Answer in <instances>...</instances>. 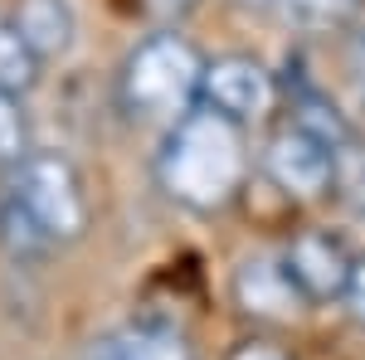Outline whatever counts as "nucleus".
<instances>
[{"label":"nucleus","mask_w":365,"mask_h":360,"mask_svg":"<svg viewBox=\"0 0 365 360\" xmlns=\"http://www.w3.org/2000/svg\"><path fill=\"white\" fill-rule=\"evenodd\" d=\"M10 200L44 229L49 244H73L88 229V195L68 156L58 151H29V161L10 180Z\"/></svg>","instance_id":"7ed1b4c3"},{"label":"nucleus","mask_w":365,"mask_h":360,"mask_svg":"<svg viewBox=\"0 0 365 360\" xmlns=\"http://www.w3.org/2000/svg\"><path fill=\"white\" fill-rule=\"evenodd\" d=\"M234 302H239V312H249L258 322H292L307 307V297L297 292V282H292L282 258L253 253L234 273Z\"/></svg>","instance_id":"0eeeda50"},{"label":"nucleus","mask_w":365,"mask_h":360,"mask_svg":"<svg viewBox=\"0 0 365 360\" xmlns=\"http://www.w3.org/2000/svg\"><path fill=\"white\" fill-rule=\"evenodd\" d=\"M195 5L200 0H141V10H146L151 20H185Z\"/></svg>","instance_id":"dca6fc26"},{"label":"nucleus","mask_w":365,"mask_h":360,"mask_svg":"<svg viewBox=\"0 0 365 360\" xmlns=\"http://www.w3.org/2000/svg\"><path fill=\"white\" fill-rule=\"evenodd\" d=\"M336 190L365 210V146L361 141H341L336 146Z\"/></svg>","instance_id":"4468645a"},{"label":"nucleus","mask_w":365,"mask_h":360,"mask_svg":"<svg viewBox=\"0 0 365 360\" xmlns=\"http://www.w3.org/2000/svg\"><path fill=\"white\" fill-rule=\"evenodd\" d=\"M282 263L297 282V292L307 302H331V297H346V282H351V268L356 258L346 253L336 234L327 229H302L287 249H282Z\"/></svg>","instance_id":"423d86ee"},{"label":"nucleus","mask_w":365,"mask_h":360,"mask_svg":"<svg viewBox=\"0 0 365 360\" xmlns=\"http://www.w3.org/2000/svg\"><path fill=\"white\" fill-rule=\"evenodd\" d=\"M346 307H351V317L365 326V258H356V268H351V282H346Z\"/></svg>","instance_id":"2eb2a0df"},{"label":"nucleus","mask_w":365,"mask_h":360,"mask_svg":"<svg viewBox=\"0 0 365 360\" xmlns=\"http://www.w3.org/2000/svg\"><path fill=\"white\" fill-rule=\"evenodd\" d=\"M200 83H205L200 49L185 34L161 29V34H146L137 49L122 58L117 103L137 122H170L175 127L185 112H195L190 103L200 98Z\"/></svg>","instance_id":"f03ea898"},{"label":"nucleus","mask_w":365,"mask_h":360,"mask_svg":"<svg viewBox=\"0 0 365 360\" xmlns=\"http://www.w3.org/2000/svg\"><path fill=\"white\" fill-rule=\"evenodd\" d=\"M88 360H195L190 341L166 322H132L88 346Z\"/></svg>","instance_id":"1a4fd4ad"},{"label":"nucleus","mask_w":365,"mask_h":360,"mask_svg":"<svg viewBox=\"0 0 365 360\" xmlns=\"http://www.w3.org/2000/svg\"><path fill=\"white\" fill-rule=\"evenodd\" d=\"M0 249L10 253V258H20V263H34V258H44V253L54 249V244L44 239V229L29 220L10 195H5V205H0Z\"/></svg>","instance_id":"9d476101"},{"label":"nucleus","mask_w":365,"mask_h":360,"mask_svg":"<svg viewBox=\"0 0 365 360\" xmlns=\"http://www.w3.org/2000/svg\"><path fill=\"white\" fill-rule=\"evenodd\" d=\"M39 78V54L15 34L10 20H0V93H29Z\"/></svg>","instance_id":"9b49d317"},{"label":"nucleus","mask_w":365,"mask_h":360,"mask_svg":"<svg viewBox=\"0 0 365 360\" xmlns=\"http://www.w3.org/2000/svg\"><path fill=\"white\" fill-rule=\"evenodd\" d=\"M244 175H249V141L244 127L229 122L210 108L185 112L161 141V156H156V180L161 190L195 210V215H215L225 210L234 195L244 190Z\"/></svg>","instance_id":"f257e3e1"},{"label":"nucleus","mask_w":365,"mask_h":360,"mask_svg":"<svg viewBox=\"0 0 365 360\" xmlns=\"http://www.w3.org/2000/svg\"><path fill=\"white\" fill-rule=\"evenodd\" d=\"M263 170L282 195L322 200L327 190H336V146L307 132V127H297V122H287L263 146Z\"/></svg>","instance_id":"20e7f679"},{"label":"nucleus","mask_w":365,"mask_h":360,"mask_svg":"<svg viewBox=\"0 0 365 360\" xmlns=\"http://www.w3.org/2000/svg\"><path fill=\"white\" fill-rule=\"evenodd\" d=\"M278 15L297 29H341L356 20L365 0H273Z\"/></svg>","instance_id":"f8f14e48"},{"label":"nucleus","mask_w":365,"mask_h":360,"mask_svg":"<svg viewBox=\"0 0 365 360\" xmlns=\"http://www.w3.org/2000/svg\"><path fill=\"white\" fill-rule=\"evenodd\" d=\"M205 108L229 117V122H253L263 112H273L278 103V78L268 73V63H258L253 54H220L205 63V83H200Z\"/></svg>","instance_id":"39448f33"},{"label":"nucleus","mask_w":365,"mask_h":360,"mask_svg":"<svg viewBox=\"0 0 365 360\" xmlns=\"http://www.w3.org/2000/svg\"><path fill=\"white\" fill-rule=\"evenodd\" d=\"M229 360H287L278 346H268V341H244V346H234Z\"/></svg>","instance_id":"f3484780"},{"label":"nucleus","mask_w":365,"mask_h":360,"mask_svg":"<svg viewBox=\"0 0 365 360\" xmlns=\"http://www.w3.org/2000/svg\"><path fill=\"white\" fill-rule=\"evenodd\" d=\"M351 68H356V78L365 83V29L351 39Z\"/></svg>","instance_id":"a211bd4d"},{"label":"nucleus","mask_w":365,"mask_h":360,"mask_svg":"<svg viewBox=\"0 0 365 360\" xmlns=\"http://www.w3.org/2000/svg\"><path fill=\"white\" fill-rule=\"evenodd\" d=\"M10 25L25 39L29 49L44 58H58L73 49V34H78V15H73V0H15L10 10Z\"/></svg>","instance_id":"6e6552de"},{"label":"nucleus","mask_w":365,"mask_h":360,"mask_svg":"<svg viewBox=\"0 0 365 360\" xmlns=\"http://www.w3.org/2000/svg\"><path fill=\"white\" fill-rule=\"evenodd\" d=\"M29 161V122L15 93H0V166L20 170Z\"/></svg>","instance_id":"ddd939ff"}]
</instances>
